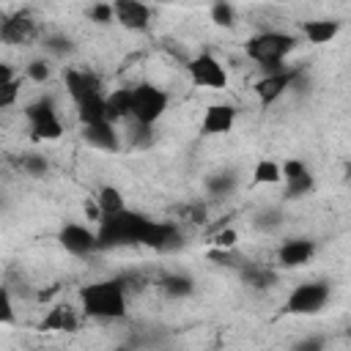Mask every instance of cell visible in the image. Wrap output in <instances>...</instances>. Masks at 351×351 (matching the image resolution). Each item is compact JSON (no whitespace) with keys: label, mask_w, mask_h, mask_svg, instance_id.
Masks as SVG:
<instances>
[{"label":"cell","mask_w":351,"mask_h":351,"mask_svg":"<svg viewBox=\"0 0 351 351\" xmlns=\"http://www.w3.org/2000/svg\"><path fill=\"white\" fill-rule=\"evenodd\" d=\"M96 241H99V250L123 247V244H145L154 250H173L181 244V233L173 222H154L145 214L126 208L121 214L99 219Z\"/></svg>","instance_id":"1"},{"label":"cell","mask_w":351,"mask_h":351,"mask_svg":"<svg viewBox=\"0 0 351 351\" xmlns=\"http://www.w3.org/2000/svg\"><path fill=\"white\" fill-rule=\"evenodd\" d=\"M80 307L88 318H126V291L121 280H99L80 291Z\"/></svg>","instance_id":"2"},{"label":"cell","mask_w":351,"mask_h":351,"mask_svg":"<svg viewBox=\"0 0 351 351\" xmlns=\"http://www.w3.org/2000/svg\"><path fill=\"white\" fill-rule=\"evenodd\" d=\"M296 44H299V41H296V36H291V33L266 30V33H258V36L247 38L244 52H247L250 60H255L258 66L269 69V74H271V71H280V69H282V60L293 52Z\"/></svg>","instance_id":"3"},{"label":"cell","mask_w":351,"mask_h":351,"mask_svg":"<svg viewBox=\"0 0 351 351\" xmlns=\"http://www.w3.org/2000/svg\"><path fill=\"white\" fill-rule=\"evenodd\" d=\"M167 110V93L151 82H143L137 88H132V107L129 115L134 118L137 126H154Z\"/></svg>","instance_id":"4"},{"label":"cell","mask_w":351,"mask_h":351,"mask_svg":"<svg viewBox=\"0 0 351 351\" xmlns=\"http://www.w3.org/2000/svg\"><path fill=\"white\" fill-rule=\"evenodd\" d=\"M25 115L30 121L33 140H58L63 134V123L58 118V107H55L52 96H41L38 101L27 104Z\"/></svg>","instance_id":"5"},{"label":"cell","mask_w":351,"mask_h":351,"mask_svg":"<svg viewBox=\"0 0 351 351\" xmlns=\"http://www.w3.org/2000/svg\"><path fill=\"white\" fill-rule=\"evenodd\" d=\"M329 302V282H302L285 299V313L291 315H315Z\"/></svg>","instance_id":"6"},{"label":"cell","mask_w":351,"mask_h":351,"mask_svg":"<svg viewBox=\"0 0 351 351\" xmlns=\"http://www.w3.org/2000/svg\"><path fill=\"white\" fill-rule=\"evenodd\" d=\"M186 71H189L192 82L200 88H211V90L228 88V71L211 52H200L197 58H192L186 63Z\"/></svg>","instance_id":"7"},{"label":"cell","mask_w":351,"mask_h":351,"mask_svg":"<svg viewBox=\"0 0 351 351\" xmlns=\"http://www.w3.org/2000/svg\"><path fill=\"white\" fill-rule=\"evenodd\" d=\"M58 241H60V247H63L66 252H71V255H77V258L90 255V252L99 250L96 233H93L90 228H85V225H77V222L63 225L60 233H58Z\"/></svg>","instance_id":"8"},{"label":"cell","mask_w":351,"mask_h":351,"mask_svg":"<svg viewBox=\"0 0 351 351\" xmlns=\"http://www.w3.org/2000/svg\"><path fill=\"white\" fill-rule=\"evenodd\" d=\"M299 74H302L299 69H280V71H271V74H266L263 80H258V82H255V93H258L261 104H274V101L293 85V80H296Z\"/></svg>","instance_id":"9"},{"label":"cell","mask_w":351,"mask_h":351,"mask_svg":"<svg viewBox=\"0 0 351 351\" xmlns=\"http://www.w3.org/2000/svg\"><path fill=\"white\" fill-rule=\"evenodd\" d=\"M112 16L129 30H145L151 22V8L137 0H118L112 3Z\"/></svg>","instance_id":"10"},{"label":"cell","mask_w":351,"mask_h":351,"mask_svg":"<svg viewBox=\"0 0 351 351\" xmlns=\"http://www.w3.org/2000/svg\"><path fill=\"white\" fill-rule=\"evenodd\" d=\"M313 255H315V241H310V239H288L277 250V263L282 269H296V266H304Z\"/></svg>","instance_id":"11"},{"label":"cell","mask_w":351,"mask_h":351,"mask_svg":"<svg viewBox=\"0 0 351 351\" xmlns=\"http://www.w3.org/2000/svg\"><path fill=\"white\" fill-rule=\"evenodd\" d=\"M63 82L71 93L74 101H82L85 96L101 93V80L93 71H82V69H66L63 71Z\"/></svg>","instance_id":"12"},{"label":"cell","mask_w":351,"mask_h":351,"mask_svg":"<svg viewBox=\"0 0 351 351\" xmlns=\"http://www.w3.org/2000/svg\"><path fill=\"white\" fill-rule=\"evenodd\" d=\"M236 123V107L230 104H211L203 112L200 121V132L203 134H228Z\"/></svg>","instance_id":"13"},{"label":"cell","mask_w":351,"mask_h":351,"mask_svg":"<svg viewBox=\"0 0 351 351\" xmlns=\"http://www.w3.org/2000/svg\"><path fill=\"white\" fill-rule=\"evenodd\" d=\"M36 36V22L27 14H14L0 22V41L5 44H27Z\"/></svg>","instance_id":"14"},{"label":"cell","mask_w":351,"mask_h":351,"mask_svg":"<svg viewBox=\"0 0 351 351\" xmlns=\"http://www.w3.org/2000/svg\"><path fill=\"white\" fill-rule=\"evenodd\" d=\"M82 137L90 148H99V151H110L115 154L121 148V140H118V132L110 121H101V123H90V126H82Z\"/></svg>","instance_id":"15"},{"label":"cell","mask_w":351,"mask_h":351,"mask_svg":"<svg viewBox=\"0 0 351 351\" xmlns=\"http://www.w3.org/2000/svg\"><path fill=\"white\" fill-rule=\"evenodd\" d=\"M38 329H47V332H74V329H77V315L71 313V307L55 304V307L41 318Z\"/></svg>","instance_id":"16"},{"label":"cell","mask_w":351,"mask_h":351,"mask_svg":"<svg viewBox=\"0 0 351 351\" xmlns=\"http://www.w3.org/2000/svg\"><path fill=\"white\" fill-rule=\"evenodd\" d=\"M302 33L310 44H329L337 33H340V22L335 19H313L302 25Z\"/></svg>","instance_id":"17"},{"label":"cell","mask_w":351,"mask_h":351,"mask_svg":"<svg viewBox=\"0 0 351 351\" xmlns=\"http://www.w3.org/2000/svg\"><path fill=\"white\" fill-rule=\"evenodd\" d=\"M77 115H80L82 126H90V123H101V121H107L104 93H93V96H85L82 101H77Z\"/></svg>","instance_id":"18"},{"label":"cell","mask_w":351,"mask_h":351,"mask_svg":"<svg viewBox=\"0 0 351 351\" xmlns=\"http://www.w3.org/2000/svg\"><path fill=\"white\" fill-rule=\"evenodd\" d=\"M129 107H132V88H118L110 96H104V110H107V121L110 123L118 121V118H126Z\"/></svg>","instance_id":"19"},{"label":"cell","mask_w":351,"mask_h":351,"mask_svg":"<svg viewBox=\"0 0 351 351\" xmlns=\"http://www.w3.org/2000/svg\"><path fill=\"white\" fill-rule=\"evenodd\" d=\"M96 208H99L101 217H112V214L126 211V203H123L121 189H115V186H101L99 195H96Z\"/></svg>","instance_id":"20"},{"label":"cell","mask_w":351,"mask_h":351,"mask_svg":"<svg viewBox=\"0 0 351 351\" xmlns=\"http://www.w3.org/2000/svg\"><path fill=\"white\" fill-rule=\"evenodd\" d=\"M162 291H165L167 296L181 299V296H189V293L195 291V285H192V280H189L186 274H165V277H162Z\"/></svg>","instance_id":"21"},{"label":"cell","mask_w":351,"mask_h":351,"mask_svg":"<svg viewBox=\"0 0 351 351\" xmlns=\"http://www.w3.org/2000/svg\"><path fill=\"white\" fill-rule=\"evenodd\" d=\"M241 280H244L247 285H252V288H269L277 277H274V271H271V269H263V266L250 263V266H244V269H241Z\"/></svg>","instance_id":"22"},{"label":"cell","mask_w":351,"mask_h":351,"mask_svg":"<svg viewBox=\"0 0 351 351\" xmlns=\"http://www.w3.org/2000/svg\"><path fill=\"white\" fill-rule=\"evenodd\" d=\"M313 189H315V181H313L310 170L302 173V176H296V178H288V181H285V197H288V200H299V197L310 195Z\"/></svg>","instance_id":"23"},{"label":"cell","mask_w":351,"mask_h":351,"mask_svg":"<svg viewBox=\"0 0 351 351\" xmlns=\"http://www.w3.org/2000/svg\"><path fill=\"white\" fill-rule=\"evenodd\" d=\"M277 181H282L280 165L271 159H261L252 170V184H277Z\"/></svg>","instance_id":"24"},{"label":"cell","mask_w":351,"mask_h":351,"mask_svg":"<svg viewBox=\"0 0 351 351\" xmlns=\"http://www.w3.org/2000/svg\"><path fill=\"white\" fill-rule=\"evenodd\" d=\"M206 186H208L211 195H228V192L236 186V178H233L230 173H217V176H211V178L206 181Z\"/></svg>","instance_id":"25"},{"label":"cell","mask_w":351,"mask_h":351,"mask_svg":"<svg viewBox=\"0 0 351 351\" xmlns=\"http://www.w3.org/2000/svg\"><path fill=\"white\" fill-rule=\"evenodd\" d=\"M211 22H217L219 27H230V25L236 22L233 5H228V3H214V5H211Z\"/></svg>","instance_id":"26"},{"label":"cell","mask_w":351,"mask_h":351,"mask_svg":"<svg viewBox=\"0 0 351 351\" xmlns=\"http://www.w3.org/2000/svg\"><path fill=\"white\" fill-rule=\"evenodd\" d=\"M16 321V313H14V302H11V293L5 285H0V326L3 324H14Z\"/></svg>","instance_id":"27"},{"label":"cell","mask_w":351,"mask_h":351,"mask_svg":"<svg viewBox=\"0 0 351 351\" xmlns=\"http://www.w3.org/2000/svg\"><path fill=\"white\" fill-rule=\"evenodd\" d=\"M19 88H22V80H19V77H16L14 82H8V85H0V110L16 104V99H19Z\"/></svg>","instance_id":"28"},{"label":"cell","mask_w":351,"mask_h":351,"mask_svg":"<svg viewBox=\"0 0 351 351\" xmlns=\"http://www.w3.org/2000/svg\"><path fill=\"white\" fill-rule=\"evenodd\" d=\"M236 239H239V236H236V230H233V228H222V230H217V233H214V239H211V241H214V247H217V250H222V252H225V250H233Z\"/></svg>","instance_id":"29"},{"label":"cell","mask_w":351,"mask_h":351,"mask_svg":"<svg viewBox=\"0 0 351 351\" xmlns=\"http://www.w3.org/2000/svg\"><path fill=\"white\" fill-rule=\"evenodd\" d=\"M27 77L33 82H47L49 80V63L47 60H30L27 63Z\"/></svg>","instance_id":"30"},{"label":"cell","mask_w":351,"mask_h":351,"mask_svg":"<svg viewBox=\"0 0 351 351\" xmlns=\"http://www.w3.org/2000/svg\"><path fill=\"white\" fill-rule=\"evenodd\" d=\"M22 167L30 176H44L47 173V159L44 156H36V154H27V156H22Z\"/></svg>","instance_id":"31"},{"label":"cell","mask_w":351,"mask_h":351,"mask_svg":"<svg viewBox=\"0 0 351 351\" xmlns=\"http://www.w3.org/2000/svg\"><path fill=\"white\" fill-rule=\"evenodd\" d=\"M88 14H90V19H93V22H101V25H107V22H112V19H115V16H112V3H96Z\"/></svg>","instance_id":"32"},{"label":"cell","mask_w":351,"mask_h":351,"mask_svg":"<svg viewBox=\"0 0 351 351\" xmlns=\"http://www.w3.org/2000/svg\"><path fill=\"white\" fill-rule=\"evenodd\" d=\"M44 47H47L52 55H66V52H71V41H69L66 36H52V38L44 41Z\"/></svg>","instance_id":"33"},{"label":"cell","mask_w":351,"mask_h":351,"mask_svg":"<svg viewBox=\"0 0 351 351\" xmlns=\"http://www.w3.org/2000/svg\"><path fill=\"white\" fill-rule=\"evenodd\" d=\"M291 351H324V337H318V335L302 337V340H296V343H293V348H291Z\"/></svg>","instance_id":"34"},{"label":"cell","mask_w":351,"mask_h":351,"mask_svg":"<svg viewBox=\"0 0 351 351\" xmlns=\"http://www.w3.org/2000/svg\"><path fill=\"white\" fill-rule=\"evenodd\" d=\"M280 173H282V178L288 181V178H296V176L307 173V167H304V162H299V159H288V162L280 167Z\"/></svg>","instance_id":"35"},{"label":"cell","mask_w":351,"mask_h":351,"mask_svg":"<svg viewBox=\"0 0 351 351\" xmlns=\"http://www.w3.org/2000/svg\"><path fill=\"white\" fill-rule=\"evenodd\" d=\"M258 225L261 228H277L280 225V211H263L258 217Z\"/></svg>","instance_id":"36"},{"label":"cell","mask_w":351,"mask_h":351,"mask_svg":"<svg viewBox=\"0 0 351 351\" xmlns=\"http://www.w3.org/2000/svg\"><path fill=\"white\" fill-rule=\"evenodd\" d=\"M14 80H16L14 69H11L8 63H0V85H8V82H14Z\"/></svg>","instance_id":"37"}]
</instances>
